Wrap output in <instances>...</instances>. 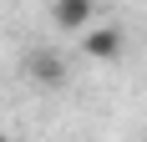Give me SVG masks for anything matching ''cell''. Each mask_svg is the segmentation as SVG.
<instances>
[{
  "label": "cell",
  "mask_w": 147,
  "mask_h": 142,
  "mask_svg": "<svg viewBox=\"0 0 147 142\" xmlns=\"http://www.w3.org/2000/svg\"><path fill=\"white\" fill-rule=\"evenodd\" d=\"M96 0H51V20H56V30H66V36H81L86 26H96Z\"/></svg>",
  "instance_id": "1"
},
{
  "label": "cell",
  "mask_w": 147,
  "mask_h": 142,
  "mask_svg": "<svg viewBox=\"0 0 147 142\" xmlns=\"http://www.w3.org/2000/svg\"><path fill=\"white\" fill-rule=\"evenodd\" d=\"M122 46H127V41H122L117 26H86V30H81V51H86L91 61H117Z\"/></svg>",
  "instance_id": "2"
},
{
  "label": "cell",
  "mask_w": 147,
  "mask_h": 142,
  "mask_svg": "<svg viewBox=\"0 0 147 142\" xmlns=\"http://www.w3.org/2000/svg\"><path fill=\"white\" fill-rule=\"evenodd\" d=\"M26 76L41 81V86H61L66 81V61H61L56 51H30L26 56Z\"/></svg>",
  "instance_id": "3"
},
{
  "label": "cell",
  "mask_w": 147,
  "mask_h": 142,
  "mask_svg": "<svg viewBox=\"0 0 147 142\" xmlns=\"http://www.w3.org/2000/svg\"><path fill=\"white\" fill-rule=\"evenodd\" d=\"M0 142H15V137H0Z\"/></svg>",
  "instance_id": "4"
}]
</instances>
